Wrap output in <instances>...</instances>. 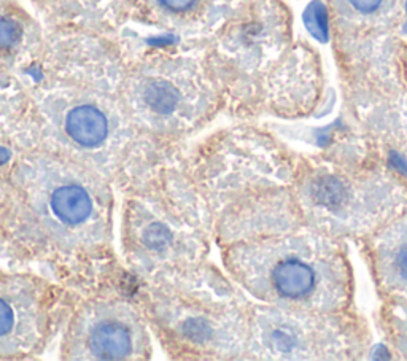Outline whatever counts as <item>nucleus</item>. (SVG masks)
<instances>
[{"instance_id":"obj_1","label":"nucleus","mask_w":407,"mask_h":361,"mask_svg":"<svg viewBox=\"0 0 407 361\" xmlns=\"http://www.w3.org/2000/svg\"><path fill=\"white\" fill-rule=\"evenodd\" d=\"M15 145L16 155L0 145L2 238L21 255L69 275L107 264L113 255V180L58 150Z\"/></svg>"},{"instance_id":"obj_2","label":"nucleus","mask_w":407,"mask_h":361,"mask_svg":"<svg viewBox=\"0 0 407 361\" xmlns=\"http://www.w3.org/2000/svg\"><path fill=\"white\" fill-rule=\"evenodd\" d=\"M120 245L127 268L148 282L204 264V196L188 171L167 161L134 177L121 207Z\"/></svg>"},{"instance_id":"obj_3","label":"nucleus","mask_w":407,"mask_h":361,"mask_svg":"<svg viewBox=\"0 0 407 361\" xmlns=\"http://www.w3.org/2000/svg\"><path fill=\"white\" fill-rule=\"evenodd\" d=\"M152 332L143 302L105 286L72 302L61 355L67 360L152 358Z\"/></svg>"},{"instance_id":"obj_4","label":"nucleus","mask_w":407,"mask_h":361,"mask_svg":"<svg viewBox=\"0 0 407 361\" xmlns=\"http://www.w3.org/2000/svg\"><path fill=\"white\" fill-rule=\"evenodd\" d=\"M70 307L65 291L48 279L0 270V360L40 357Z\"/></svg>"},{"instance_id":"obj_5","label":"nucleus","mask_w":407,"mask_h":361,"mask_svg":"<svg viewBox=\"0 0 407 361\" xmlns=\"http://www.w3.org/2000/svg\"><path fill=\"white\" fill-rule=\"evenodd\" d=\"M315 270L298 258H285L271 270V284L278 296L285 300H301L315 286Z\"/></svg>"},{"instance_id":"obj_6","label":"nucleus","mask_w":407,"mask_h":361,"mask_svg":"<svg viewBox=\"0 0 407 361\" xmlns=\"http://www.w3.org/2000/svg\"><path fill=\"white\" fill-rule=\"evenodd\" d=\"M142 102L150 115L158 120H172L182 105V93L164 78H152L143 84Z\"/></svg>"},{"instance_id":"obj_7","label":"nucleus","mask_w":407,"mask_h":361,"mask_svg":"<svg viewBox=\"0 0 407 361\" xmlns=\"http://www.w3.org/2000/svg\"><path fill=\"white\" fill-rule=\"evenodd\" d=\"M310 194L320 206L337 207L347 196L345 186L336 177H321L312 185Z\"/></svg>"},{"instance_id":"obj_8","label":"nucleus","mask_w":407,"mask_h":361,"mask_svg":"<svg viewBox=\"0 0 407 361\" xmlns=\"http://www.w3.org/2000/svg\"><path fill=\"white\" fill-rule=\"evenodd\" d=\"M305 29L314 36L317 40L328 42V36H330V26H328V11L326 7L320 0H314L308 5L304 15H303Z\"/></svg>"},{"instance_id":"obj_9","label":"nucleus","mask_w":407,"mask_h":361,"mask_svg":"<svg viewBox=\"0 0 407 361\" xmlns=\"http://www.w3.org/2000/svg\"><path fill=\"white\" fill-rule=\"evenodd\" d=\"M22 36L21 26L8 16L0 15V52H10L19 43Z\"/></svg>"},{"instance_id":"obj_10","label":"nucleus","mask_w":407,"mask_h":361,"mask_svg":"<svg viewBox=\"0 0 407 361\" xmlns=\"http://www.w3.org/2000/svg\"><path fill=\"white\" fill-rule=\"evenodd\" d=\"M166 10L174 11V13H183L194 5L196 0H158Z\"/></svg>"},{"instance_id":"obj_11","label":"nucleus","mask_w":407,"mask_h":361,"mask_svg":"<svg viewBox=\"0 0 407 361\" xmlns=\"http://www.w3.org/2000/svg\"><path fill=\"white\" fill-rule=\"evenodd\" d=\"M350 3H352V7L355 10H358L360 13H372V11H376L378 7H381L382 0H350Z\"/></svg>"},{"instance_id":"obj_12","label":"nucleus","mask_w":407,"mask_h":361,"mask_svg":"<svg viewBox=\"0 0 407 361\" xmlns=\"http://www.w3.org/2000/svg\"><path fill=\"white\" fill-rule=\"evenodd\" d=\"M397 269L401 277H403L407 282V244L404 247L399 248L398 255H397Z\"/></svg>"},{"instance_id":"obj_13","label":"nucleus","mask_w":407,"mask_h":361,"mask_svg":"<svg viewBox=\"0 0 407 361\" xmlns=\"http://www.w3.org/2000/svg\"><path fill=\"white\" fill-rule=\"evenodd\" d=\"M406 10H407V3H406Z\"/></svg>"}]
</instances>
